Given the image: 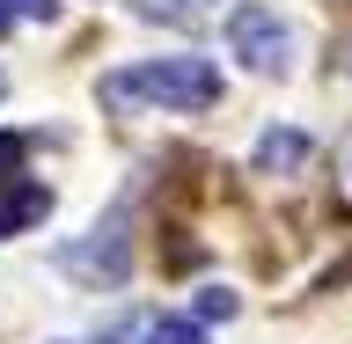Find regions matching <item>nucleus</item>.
<instances>
[{
    "label": "nucleus",
    "instance_id": "0eeeda50",
    "mask_svg": "<svg viewBox=\"0 0 352 344\" xmlns=\"http://www.w3.org/2000/svg\"><path fill=\"white\" fill-rule=\"evenodd\" d=\"M147 344H206V323H184V315H162V323H147Z\"/></svg>",
    "mask_w": 352,
    "mask_h": 344
},
{
    "label": "nucleus",
    "instance_id": "423d86ee",
    "mask_svg": "<svg viewBox=\"0 0 352 344\" xmlns=\"http://www.w3.org/2000/svg\"><path fill=\"white\" fill-rule=\"evenodd\" d=\"M52 15H59V0H0V37L15 22H52Z\"/></svg>",
    "mask_w": 352,
    "mask_h": 344
},
{
    "label": "nucleus",
    "instance_id": "9d476101",
    "mask_svg": "<svg viewBox=\"0 0 352 344\" xmlns=\"http://www.w3.org/2000/svg\"><path fill=\"white\" fill-rule=\"evenodd\" d=\"M15 169H22V139H15V132H0V191L15 183Z\"/></svg>",
    "mask_w": 352,
    "mask_h": 344
},
{
    "label": "nucleus",
    "instance_id": "39448f33",
    "mask_svg": "<svg viewBox=\"0 0 352 344\" xmlns=\"http://www.w3.org/2000/svg\"><path fill=\"white\" fill-rule=\"evenodd\" d=\"M308 154V139L301 132H264V147H257V169H294Z\"/></svg>",
    "mask_w": 352,
    "mask_h": 344
},
{
    "label": "nucleus",
    "instance_id": "20e7f679",
    "mask_svg": "<svg viewBox=\"0 0 352 344\" xmlns=\"http://www.w3.org/2000/svg\"><path fill=\"white\" fill-rule=\"evenodd\" d=\"M52 213V191H37V183H15V191H0V235H22L30 220Z\"/></svg>",
    "mask_w": 352,
    "mask_h": 344
},
{
    "label": "nucleus",
    "instance_id": "f257e3e1",
    "mask_svg": "<svg viewBox=\"0 0 352 344\" xmlns=\"http://www.w3.org/2000/svg\"><path fill=\"white\" fill-rule=\"evenodd\" d=\"M213 103H220V73L191 51L103 73V110H213Z\"/></svg>",
    "mask_w": 352,
    "mask_h": 344
},
{
    "label": "nucleus",
    "instance_id": "6e6552de",
    "mask_svg": "<svg viewBox=\"0 0 352 344\" xmlns=\"http://www.w3.org/2000/svg\"><path fill=\"white\" fill-rule=\"evenodd\" d=\"M228 323V315H235V293H228V286H206V293H198V323Z\"/></svg>",
    "mask_w": 352,
    "mask_h": 344
},
{
    "label": "nucleus",
    "instance_id": "f03ea898",
    "mask_svg": "<svg viewBox=\"0 0 352 344\" xmlns=\"http://www.w3.org/2000/svg\"><path fill=\"white\" fill-rule=\"evenodd\" d=\"M228 44H235V59L250 73H286V51H294L279 8H264V0H242L235 15H228Z\"/></svg>",
    "mask_w": 352,
    "mask_h": 344
},
{
    "label": "nucleus",
    "instance_id": "7ed1b4c3",
    "mask_svg": "<svg viewBox=\"0 0 352 344\" xmlns=\"http://www.w3.org/2000/svg\"><path fill=\"white\" fill-rule=\"evenodd\" d=\"M88 235H96V242H88V249H66L59 264L81 271V279H125V220L110 213L103 227H88Z\"/></svg>",
    "mask_w": 352,
    "mask_h": 344
},
{
    "label": "nucleus",
    "instance_id": "1a4fd4ad",
    "mask_svg": "<svg viewBox=\"0 0 352 344\" xmlns=\"http://www.w3.org/2000/svg\"><path fill=\"white\" fill-rule=\"evenodd\" d=\"M140 15H169V22H191V15H206V0H140Z\"/></svg>",
    "mask_w": 352,
    "mask_h": 344
}]
</instances>
